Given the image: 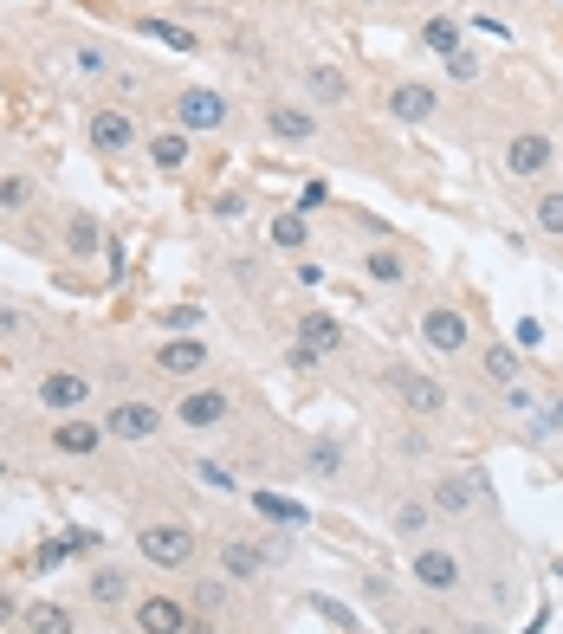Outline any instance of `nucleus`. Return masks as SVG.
Returning <instances> with one entry per match:
<instances>
[{"mask_svg": "<svg viewBox=\"0 0 563 634\" xmlns=\"http://www.w3.org/2000/svg\"><path fill=\"white\" fill-rule=\"evenodd\" d=\"M434 505L441 512H479V505H492V486L479 466H466V473H447L441 486H434Z\"/></svg>", "mask_w": 563, "mask_h": 634, "instance_id": "nucleus-1", "label": "nucleus"}, {"mask_svg": "<svg viewBox=\"0 0 563 634\" xmlns=\"http://www.w3.org/2000/svg\"><path fill=\"white\" fill-rule=\"evenodd\" d=\"M136 550H143L149 563H162V570H175V563L195 557V531L188 525H149L143 537H136Z\"/></svg>", "mask_w": 563, "mask_h": 634, "instance_id": "nucleus-2", "label": "nucleus"}, {"mask_svg": "<svg viewBox=\"0 0 563 634\" xmlns=\"http://www.w3.org/2000/svg\"><path fill=\"white\" fill-rule=\"evenodd\" d=\"M389 389L402 395L415 415H441V408H447V389L434 376H421V369H389Z\"/></svg>", "mask_w": 563, "mask_h": 634, "instance_id": "nucleus-3", "label": "nucleus"}, {"mask_svg": "<svg viewBox=\"0 0 563 634\" xmlns=\"http://www.w3.org/2000/svg\"><path fill=\"white\" fill-rule=\"evenodd\" d=\"M551 156H557L551 136H538V130L505 143V169H512V175H544V169H551Z\"/></svg>", "mask_w": 563, "mask_h": 634, "instance_id": "nucleus-4", "label": "nucleus"}, {"mask_svg": "<svg viewBox=\"0 0 563 634\" xmlns=\"http://www.w3.org/2000/svg\"><path fill=\"white\" fill-rule=\"evenodd\" d=\"M175 117H182V130H221L227 104H221V91H182Z\"/></svg>", "mask_w": 563, "mask_h": 634, "instance_id": "nucleus-5", "label": "nucleus"}, {"mask_svg": "<svg viewBox=\"0 0 563 634\" xmlns=\"http://www.w3.org/2000/svg\"><path fill=\"white\" fill-rule=\"evenodd\" d=\"M162 427V415L149 402H123V408H111V421H104V434H117V440H149Z\"/></svg>", "mask_w": 563, "mask_h": 634, "instance_id": "nucleus-6", "label": "nucleus"}, {"mask_svg": "<svg viewBox=\"0 0 563 634\" xmlns=\"http://www.w3.org/2000/svg\"><path fill=\"white\" fill-rule=\"evenodd\" d=\"M136 628L143 634H182L188 615H182V602H169V596H143L136 602Z\"/></svg>", "mask_w": 563, "mask_h": 634, "instance_id": "nucleus-7", "label": "nucleus"}, {"mask_svg": "<svg viewBox=\"0 0 563 634\" xmlns=\"http://www.w3.org/2000/svg\"><path fill=\"white\" fill-rule=\"evenodd\" d=\"M156 369L162 376H195V369H208V350H201L195 337H175V343L156 350Z\"/></svg>", "mask_w": 563, "mask_h": 634, "instance_id": "nucleus-8", "label": "nucleus"}, {"mask_svg": "<svg viewBox=\"0 0 563 634\" xmlns=\"http://www.w3.org/2000/svg\"><path fill=\"white\" fill-rule=\"evenodd\" d=\"M421 337H428L434 343V350H441V356H453V350H460V343H466V317L460 311H428V317H421Z\"/></svg>", "mask_w": 563, "mask_h": 634, "instance_id": "nucleus-9", "label": "nucleus"}, {"mask_svg": "<svg viewBox=\"0 0 563 634\" xmlns=\"http://www.w3.org/2000/svg\"><path fill=\"white\" fill-rule=\"evenodd\" d=\"M266 123H272V136H285V143H311V136H318V117H311V110H292V104H272Z\"/></svg>", "mask_w": 563, "mask_h": 634, "instance_id": "nucleus-10", "label": "nucleus"}, {"mask_svg": "<svg viewBox=\"0 0 563 634\" xmlns=\"http://www.w3.org/2000/svg\"><path fill=\"white\" fill-rule=\"evenodd\" d=\"M182 421H188V427H221V421H227V395H221V389L182 395Z\"/></svg>", "mask_w": 563, "mask_h": 634, "instance_id": "nucleus-11", "label": "nucleus"}, {"mask_svg": "<svg viewBox=\"0 0 563 634\" xmlns=\"http://www.w3.org/2000/svg\"><path fill=\"white\" fill-rule=\"evenodd\" d=\"M85 395H91V382H85V376H72V369H59V376L39 382V402H46V408H78Z\"/></svg>", "mask_w": 563, "mask_h": 634, "instance_id": "nucleus-12", "label": "nucleus"}, {"mask_svg": "<svg viewBox=\"0 0 563 634\" xmlns=\"http://www.w3.org/2000/svg\"><path fill=\"white\" fill-rule=\"evenodd\" d=\"M98 440H104L98 421H59L52 427V447L59 453H98Z\"/></svg>", "mask_w": 563, "mask_h": 634, "instance_id": "nucleus-13", "label": "nucleus"}, {"mask_svg": "<svg viewBox=\"0 0 563 634\" xmlns=\"http://www.w3.org/2000/svg\"><path fill=\"white\" fill-rule=\"evenodd\" d=\"M415 576H421L428 589H453V583H460V563H453L447 550H421V557H415Z\"/></svg>", "mask_w": 563, "mask_h": 634, "instance_id": "nucleus-14", "label": "nucleus"}, {"mask_svg": "<svg viewBox=\"0 0 563 634\" xmlns=\"http://www.w3.org/2000/svg\"><path fill=\"white\" fill-rule=\"evenodd\" d=\"M130 117H123V110H98V117H91V143H98V149H123V143H130Z\"/></svg>", "mask_w": 563, "mask_h": 634, "instance_id": "nucleus-15", "label": "nucleus"}, {"mask_svg": "<svg viewBox=\"0 0 563 634\" xmlns=\"http://www.w3.org/2000/svg\"><path fill=\"white\" fill-rule=\"evenodd\" d=\"M298 343H311V350H337V343H343V324H337V317H324V311H311L305 324H298Z\"/></svg>", "mask_w": 563, "mask_h": 634, "instance_id": "nucleus-16", "label": "nucleus"}, {"mask_svg": "<svg viewBox=\"0 0 563 634\" xmlns=\"http://www.w3.org/2000/svg\"><path fill=\"white\" fill-rule=\"evenodd\" d=\"M389 110H395L402 123H421V117L434 110V91H428V85H402V91L389 98Z\"/></svg>", "mask_w": 563, "mask_h": 634, "instance_id": "nucleus-17", "label": "nucleus"}, {"mask_svg": "<svg viewBox=\"0 0 563 634\" xmlns=\"http://www.w3.org/2000/svg\"><path fill=\"white\" fill-rule=\"evenodd\" d=\"M253 512L279 518V525H305V505H298V499H285V492H253Z\"/></svg>", "mask_w": 563, "mask_h": 634, "instance_id": "nucleus-18", "label": "nucleus"}, {"mask_svg": "<svg viewBox=\"0 0 563 634\" xmlns=\"http://www.w3.org/2000/svg\"><path fill=\"white\" fill-rule=\"evenodd\" d=\"M26 628L33 634H72V615H65L59 602H33V609H26Z\"/></svg>", "mask_w": 563, "mask_h": 634, "instance_id": "nucleus-19", "label": "nucleus"}, {"mask_svg": "<svg viewBox=\"0 0 563 634\" xmlns=\"http://www.w3.org/2000/svg\"><path fill=\"white\" fill-rule=\"evenodd\" d=\"M143 33L156 39V46H175V52H195V33H188V26H175V20H143Z\"/></svg>", "mask_w": 563, "mask_h": 634, "instance_id": "nucleus-20", "label": "nucleus"}, {"mask_svg": "<svg viewBox=\"0 0 563 634\" xmlns=\"http://www.w3.org/2000/svg\"><path fill=\"white\" fill-rule=\"evenodd\" d=\"M149 156H156L162 162V169H182V162H188V136H156V143H149Z\"/></svg>", "mask_w": 563, "mask_h": 634, "instance_id": "nucleus-21", "label": "nucleus"}, {"mask_svg": "<svg viewBox=\"0 0 563 634\" xmlns=\"http://www.w3.org/2000/svg\"><path fill=\"white\" fill-rule=\"evenodd\" d=\"M65 240H72V253H98V246H104V233H98V220H85V214H78L72 227H65Z\"/></svg>", "mask_w": 563, "mask_h": 634, "instance_id": "nucleus-22", "label": "nucleus"}, {"mask_svg": "<svg viewBox=\"0 0 563 634\" xmlns=\"http://www.w3.org/2000/svg\"><path fill=\"white\" fill-rule=\"evenodd\" d=\"M428 46L441 52V59H453V52H460V26H453V20H428Z\"/></svg>", "mask_w": 563, "mask_h": 634, "instance_id": "nucleus-23", "label": "nucleus"}, {"mask_svg": "<svg viewBox=\"0 0 563 634\" xmlns=\"http://www.w3.org/2000/svg\"><path fill=\"white\" fill-rule=\"evenodd\" d=\"M221 563H227V576H259V550H246V544H227Z\"/></svg>", "mask_w": 563, "mask_h": 634, "instance_id": "nucleus-24", "label": "nucleus"}, {"mask_svg": "<svg viewBox=\"0 0 563 634\" xmlns=\"http://www.w3.org/2000/svg\"><path fill=\"white\" fill-rule=\"evenodd\" d=\"M272 246H305V214H279L272 220Z\"/></svg>", "mask_w": 563, "mask_h": 634, "instance_id": "nucleus-25", "label": "nucleus"}, {"mask_svg": "<svg viewBox=\"0 0 563 634\" xmlns=\"http://www.w3.org/2000/svg\"><path fill=\"white\" fill-rule=\"evenodd\" d=\"M311 91H318L324 104H337V98H343V91H350V85H343V72H331V65H318V72H311Z\"/></svg>", "mask_w": 563, "mask_h": 634, "instance_id": "nucleus-26", "label": "nucleus"}, {"mask_svg": "<svg viewBox=\"0 0 563 634\" xmlns=\"http://www.w3.org/2000/svg\"><path fill=\"white\" fill-rule=\"evenodd\" d=\"M486 376L512 389V376H518V356H512V350H486Z\"/></svg>", "mask_w": 563, "mask_h": 634, "instance_id": "nucleus-27", "label": "nucleus"}, {"mask_svg": "<svg viewBox=\"0 0 563 634\" xmlns=\"http://www.w3.org/2000/svg\"><path fill=\"white\" fill-rule=\"evenodd\" d=\"M311 609H318V615H324V622H337L343 634H356V615H350V609H343V602H331V596H311Z\"/></svg>", "mask_w": 563, "mask_h": 634, "instance_id": "nucleus-28", "label": "nucleus"}, {"mask_svg": "<svg viewBox=\"0 0 563 634\" xmlns=\"http://www.w3.org/2000/svg\"><path fill=\"white\" fill-rule=\"evenodd\" d=\"M408 259L402 253H369V279H402Z\"/></svg>", "mask_w": 563, "mask_h": 634, "instance_id": "nucleus-29", "label": "nucleus"}, {"mask_svg": "<svg viewBox=\"0 0 563 634\" xmlns=\"http://www.w3.org/2000/svg\"><path fill=\"white\" fill-rule=\"evenodd\" d=\"M395 531H402V537H415V531H428V505H415V499H408V505H402V512H395Z\"/></svg>", "mask_w": 563, "mask_h": 634, "instance_id": "nucleus-30", "label": "nucleus"}, {"mask_svg": "<svg viewBox=\"0 0 563 634\" xmlns=\"http://www.w3.org/2000/svg\"><path fill=\"white\" fill-rule=\"evenodd\" d=\"M123 596V576L117 570H98V576H91V602H117Z\"/></svg>", "mask_w": 563, "mask_h": 634, "instance_id": "nucleus-31", "label": "nucleus"}, {"mask_svg": "<svg viewBox=\"0 0 563 634\" xmlns=\"http://www.w3.org/2000/svg\"><path fill=\"white\" fill-rule=\"evenodd\" d=\"M538 227L544 233H563V195H544L538 201Z\"/></svg>", "mask_w": 563, "mask_h": 634, "instance_id": "nucleus-32", "label": "nucleus"}, {"mask_svg": "<svg viewBox=\"0 0 563 634\" xmlns=\"http://www.w3.org/2000/svg\"><path fill=\"white\" fill-rule=\"evenodd\" d=\"M337 466H343V453H337V447H311V473H324V479H331Z\"/></svg>", "mask_w": 563, "mask_h": 634, "instance_id": "nucleus-33", "label": "nucleus"}, {"mask_svg": "<svg viewBox=\"0 0 563 634\" xmlns=\"http://www.w3.org/2000/svg\"><path fill=\"white\" fill-rule=\"evenodd\" d=\"M447 72H453V78H479V59H473V52L460 46V52H453V59H447Z\"/></svg>", "mask_w": 563, "mask_h": 634, "instance_id": "nucleus-34", "label": "nucleus"}, {"mask_svg": "<svg viewBox=\"0 0 563 634\" xmlns=\"http://www.w3.org/2000/svg\"><path fill=\"white\" fill-rule=\"evenodd\" d=\"M26 201V182H0V208H20Z\"/></svg>", "mask_w": 563, "mask_h": 634, "instance_id": "nucleus-35", "label": "nucleus"}, {"mask_svg": "<svg viewBox=\"0 0 563 634\" xmlns=\"http://www.w3.org/2000/svg\"><path fill=\"white\" fill-rule=\"evenodd\" d=\"M162 324H169V330H188V324H195V311H188V305H175V311H162Z\"/></svg>", "mask_w": 563, "mask_h": 634, "instance_id": "nucleus-36", "label": "nucleus"}, {"mask_svg": "<svg viewBox=\"0 0 563 634\" xmlns=\"http://www.w3.org/2000/svg\"><path fill=\"white\" fill-rule=\"evenodd\" d=\"M13 622V596H7V589H0V628H7Z\"/></svg>", "mask_w": 563, "mask_h": 634, "instance_id": "nucleus-37", "label": "nucleus"}, {"mask_svg": "<svg viewBox=\"0 0 563 634\" xmlns=\"http://www.w3.org/2000/svg\"><path fill=\"white\" fill-rule=\"evenodd\" d=\"M182 634H214V628H208V622H188V628H182Z\"/></svg>", "mask_w": 563, "mask_h": 634, "instance_id": "nucleus-38", "label": "nucleus"}, {"mask_svg": "<svg viewBox=\"0 0 563 634\" xmlns=\"http://www.w3.org/2000/svg\"><path fill=\"white\" fill-rule=\"evenodd\" d=\"M551 421H563V408H557V415H551Z\"/></svg>", "mask_w": 563, "mask_h": 634, "instance_id": "nucleus-39", "label": "nucleus"}]
</instances>
